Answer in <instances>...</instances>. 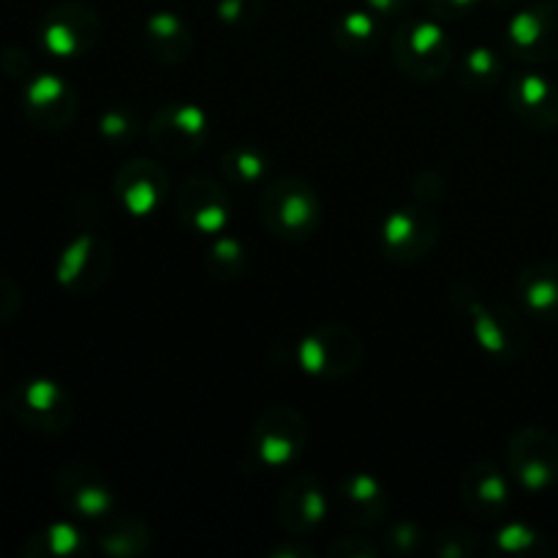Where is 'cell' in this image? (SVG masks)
Returning a JSON list of instances; mask_svg holds the SVG:
<instances>
[{"mask_svg":"<svg viewBox=\"0 0 558 558\" xmlns=\"http://www.w3.org/2000/svg\"><path fill=\"white\" fill-rule=\"evenodd\" d=\"M450 303L466 319L472 338L483 349L485 357L496 365L521 363L529 349L526 314L507 303H494L474 283H456Z\"/></svg>","mask_w":558,"mask_h":558,"instance_id":"6da1fadb","label":"cell"},{"mask_svg":"<svg viewBox=\"0 0 558 558\" xmlns=\"http://www.w3.org/2000/svg\"><path fill=\"white\" fill-rule=\"evenodd\" d=\"M259 221L267 234L281 243L298 245L314 238L322 227L319 191L300 174H281L262 185Z\"/></svg>","mask_w":558,"mask_h":558,"instance_id":"7a4b0ae2","label":"cell"},{"mask_svg":"<svg viewBox=\"0 0 558 558\" xmlns=\"http://www.w3.org/2000/svg\"><path fill=\"white\" fill-rule=\"evenodd\" d=\"M392 63L407 80L430 85L445 80L456 63V47L436 16H407L390 36Z\"/></svg>","mask_w":558,"mask_h":558,"instance_id":"3957f363","label":"cell"},{"mask_svg":"<svg viewBox=\"0 0 558 558\" xmlns=\"http://www.w3.org/2000/svg\"><path fill=\"white\" fill-rule=\"evenodd\" d=\"M363 354V338L341 322H327V325L314 327L298 343V365L311 379H347L360 368Z\"/></svg>","mask_w":558,"mask_h":558,"instance_id":"277c9868","label":"cell"},{"mask_svg":"<svg viewBox=\"0 0 558 558\" xmlns=\"http://www.w3.org/2000/svg\"><path fill=\"white\" fill-rule=\"evenodd\" d=\"M308 447V423L289 403H272L256 414L248 434V450L265 469H287Z\"/></svg>","mask_w":558,"mask_h":558,"instance_id":"5b68a950","label":"cell"},{"mask_svg":"<svg viewBox=\"0 0 558 558\" xmlns=\"http://www.w3.org/2000/svg\"><path fill=\"white\" fill-rule=\"evenodd\" d=\"M441 238V221L428 205L407 202L387 213L379 229V251L398 267L417 265L428 259Z\"/></svg>","mask_w":558,"mask_h":558,"instance_id":"8992f818","label":"cell"},{"mask_svg":"<svg viewBox=\"0 0 558 558\" xmlns=\"http://www.w3.org/2000/svg\"><path fill=\"white\" fill-rule=\"evenodd\" d=\"M104 22L93 5L82 0H63L47 9L38 20V44L54 60H80L101 41Z\"/></svg>","mask_w":558,"mask_h":558,"instance_id":"52a82bcc","label":"cell"},{"mask_svg":"<svg viewBox=\"0 0 558 558\" xmlns=\"http://www.w3.org/2000/svg\"><path fill=\"white\" fill-rule=\"evenodd\" d=\"M114 270V248L96 227H82L60 251L54 278L74 298H87L109 281Z\"/></svg>","mask_w":558,"mask_h":558,"instance_id":"ba28073f","label":"cell"},{"mask_svg":"<svg viewBox=\"0 0 558 558\" xmlns=\"http://www.w3.org/2000/svg\"><path fill=\"white\" fill-rule=\"evenodd\" d=\"M9 412L22 428L58 436L74 425L76 407L71 392L52 379H22L9 396Z\"/></svg>","mask_w":558,"mask_h":558,"instance_id":"9c48e42d","label":"cell"},{"mask_svg":"<svg viewBox=\"0 0 558 558\" xmlns=\"http://www.w3.org/2000/svg\"><path fill=\"white\" fill-rule=\"evenodd\" d=\"M507 472L518 488L539 496L558 488V439L548 428L523 425L507 441Z\"/></svg>","mask_w":558,"mask_h":558,"instance_id":"30bf717a","label":"cell"},{"mask_svg":"<svg viewBox=\"0 0 558 558\" xmlns=\"http://www.w3.org/2000/svg\"><path fill=\"white\" fill-rule=\"evenodd\" d=\"M172 207L178 221L189 232L205 234V238H218L229 232L234 221L232 194L227 185L218 183L210 174H191L174 189Z\"/></svg>","mask_w":558,"mask_h":558,"instance_id":"8fae6325","label":"cell"},{"mask_svg":"<svg viewBox=\"0 0 558 558\" xmlns=\"http://www.w3.org/2000/svg\"><path fill=\"white\" fill-rule=\"evenodd\" d=\"M147 142L167 158H191L210 140V118L199 104L169 101L150 114Z\"/></svg>","mask_w":558,"mask_h":558,"instance_id":"7c38bea8","label":"cell"},{"mask_svg":"<svg viewBox=\"0 0 558 558\" xmlns=\"http://www.w3.org/2000/svg\"><path fill=\"white\" fill-rule=\"evenodd\" d=\"M505 52L532 65L558 60V0H537L518 11L507 22Z\"/></svg>","mask_w":558,"mask_h":558,"instance_id":"4fadbf2b","label":"cell"},{"mask_svg":"<svg viewBox=\"0 0 558 558\" xmlns=\"http://www.w3.org/2000/svg\"><path fill=\"white\" fill-rule=\"evenodd\" d=\"M54 496L69 515L101 523L114 515V490L96 466L69 461L54 474Z\"/></svg>","mask_w":558,"mask_h":558,"instance_id":"5bb4252c","label":"cell"},{"mask_svg":"<svg viewBox=\"0 0 558 558\" xmlns=\"http://www.w3.org/2000/svg\"><path fill=\"white\" fill-rule=\"evenodd\" d=\"M112 191L120 207L134 218L156 216L172 199L167 167L147 156H134L120 163L112 180Z\"/></svg>","mask_w":558,"mask_h":558,"instance_id":"9a60e30c","label":"cell"},{"mask_svg":"<svg viewBox=\"0 0 558 558\" xmlns=\"http://www.w3.org/2000/svg\"><path fill=\"white\" fill-rule=\"evenodd\" d=\"M22 112L33 129L60 134L80 114V93L58 74H36L22 85Z\"/></svg>","mask_w":558,"mask_h":558,"instance_id":"2e32d148","label":"cell"},{"mask_svg":"<svg viewBox=\"0 0 558 558\" xmlns=\"http://www.w3.org/2000/svg\"><path fill=\"white\" fill-rule=\"evenodd\" d=\"M505 104L512 120L534 134L558 129V85L537 71H521L505 82Z\"/></svg>","mask_w":558,"mask_h":558,"instance_id":"e0dca14e","label":"cell"},{"mask_svg":"<svg viewBox=\"0 0 558 558\" xmlns=\"http://www.w3.org/2000/svg\"><path fill=\"white\" fill-rule=\"evenodd\" d=\"M327 490L316 474H298L278 496V523L292 537H308L327 521Z\"/></svg>","mask_w":558,"mask_h":558,"instance_id":"ac0fdd59","label":"cell"},{"mask_svg":"<svg viewBox=\"0 0 558 558\" xmlns=\"http://www.w3.org/2000/svg\"><path fill=\"white\" fill-rule=\"evenodd\" d=\"M461 501L480 521H505L512 494L507 474L490 461H474L461 474Z\"/></svg>","mask_w":558,"mask_h":558,"instance_id":"d6986e66","label":"cell"},{"mask_svg":"<svg viewBox=\"0 0 558 558\" xmlns=\"http://www.w3.org/2000/svg\"><path fill=\"white\" fill-rule=\"evenodd\" d=\"M338 512L354 529H374L390 515V494L368 472H352L338 483Z\"/></svg>","mask_w":558,"mask_h":558,"instance_id":"ffe728a7","label":"cell"},{"mask_svg":"<svg viewBox=\"0 0 558 558\" xmlns=\"http://www.w3.org/2000/svg\"><path fill=\"white\" fill-rule=\"evenodd\" d=\"M512 294L526 319L558 325V262H534L523 267L512 283Z\"/></svg>","mask_w":558,"mask_h":558,"instance_id":"44dd1931","label":"cell"},{"mask_svg":"<svg viewBox=\"0 0 558 558\" xmlns=\"http://www.w3.org/2000/svg\"><path fill=\"white\" fill-rule=\"evenodd\" d=\"M142 44L161 65H183L194 52V31L174 11H156L142 25Z\"/></svg>","mask_w":558,"mask_h":558,"instance_id":"7402d4cb","label":"cell"},{"mask_svg":"<svg viewBox=\"0 0 558 558\" xmlns=\"http://www.w3.org/2000/svg\"><path fill=\"white\" fill-rule=\"evenodd\" d=\"M385 16L371 11L368 5L343 11L336 20V25H332V44H336V49L343 54H354V58L376 52L381 41H385Z\"/></svg>","mask_w":558,"mask_h":558,"instance_id":"603a6c76","label":"cell"},{"mask_svg":"<svg viewBox=\"0 0 558 558\" xmlns=\"http://www.w3.org/2000/svg\"><path fill=\"white\" fill-rule=\"evenodd\" d=\"M96 548L112 558H142L153 548V529L136 515H109L98 523Z\"/></svg>","mask_w":558,"mask_h":558,"instance_id":"cb8c5ba5","label":"cell"},{"mask_svg":"<svg viewBox=\"0 0 558 558\" xmlns=\"http://www.w3.org/2000/svg\"><path fill=\"white\" fill-rule=\"evenodd\" d=\"M272 161L259 145H229L221 153V174L232 189H254V185H265L267 174H270Z\"/></svg>","mask_w":558,"mask_h":558,"instance_id":"d4e9b609","label":"cell"},{"mask_svg":"<svg viewBox=\"0 0 558 558\" xmlns=\"http://www.w3.org/2000/svg\"><path fill=\"white\" fill-rule=\"evenodd\" d=\"M488 554L499 558H545L554 554V545L539 529L523 521H507L490 534Z\"/></svg>","mask_w":558,"mask_h":558,"instance_id":"484cf974","label":"cell"},{"mask_svg":"<svg viewBox=\"0 0 558 558\" xmlns=\"http://www.w3.org/2000/svg\"><path fill=\"white\" fill-rule=\"evenodd\" d=\"M501 74H505V65H501L499 52L494 47H480L466 49L458 60V71H456V80L458 87L469 96H483V93L494 90L499 85Z\"/></svg>","mask_w":558,"mask_h":558,"instance_id":"4316f807","label":"cell"},{"mask_svg":"<svg viewBox=\"0 0 558 558\" xmlns=\"http://www.w3.org/2000/svg\"><path fill=\"white\" fill-rule=\"evenodd\" d=\"M87 554V537L74 523H49L25 539L22 556L27 558H80Z\"/></svg>","mask_w":558,"mask_h":558,"instance_id":"83f0119b","label":"cell"},{"mask_svg":"<svg viewBox=\"0 0 558 558\" xmlns=\"http://www.w3.org/2000/svg\"><path fill=\"white\" fill-rule=\"evenodd\" d=\"M205 267L218 283H234L248 270V251L232 234H218L213 238L210 248L205 254Z\"/></svg>","mask_w":558,"mask_h":558,"instance_id":"f1b7e54d","label":"cell"},{"mask_svg":"<svg viewBox=\"0 0 558 558\" xmlns=\"http://www.w3.org/2000/svg\"><path fill=\"white\" fill-rule=\"evenodd\" d=\"M147 129V120H142V114L131 107H109L104 109L101 118H98L96 131L104 142H109L112 147H125L134 145Z\"/></svg>","mask_w":558,"mask_h":558,"instance_id":"f546056e","label":"cell"},{"mask_svg":"<svg viewBox=\"0 0 558 558\" xmlns=\"http://www.w3.org/2000/svg\"><path fill=\"white\" fill-rule=\"evenodd\" d=\"M430 554L439 558H474L483 550L480 534L466 526H445L430 539Z\"/></svg>","mask_w":558,"mask_h":558,"instance_id":"4dcf8cb0","label":"cell"},{"mask_svg":"<svg viewBox=\"0 0 558 558\" xmlns=\"http://www.w3.org/2000/svg\"><path fill=\"white\" fill-rule=\"evenodd\" d=\"M379 545H381V550L390 556H398V558L414 556L425 548V534L417 523L396 521L385 529Z\"/></svg>","mask_w":558,"mask_h":558,"instance_id":"1f68e13d","label":"cell"},{"mask_svg":"<svg viewBox=\"0 0 558 558\" xmlns=\"http://www.w3.org/2000/svg\"><path fill=\"white\" fill-rule=\"evenodd\" d=\"M265 14V0H216V16L227 27H254Z\"/></svg>","mask_w":558,"mask_h":558,"instance_id":"d6a6232c","label":"cell"},{"mask_svg":"<svg viewBox=\"0 0 558 558\" xmlns=\"http://www.w3.org/2000/svg\"><path fill=\"white\" fill-rule=\"evenodd\" d=\"M447 194V180L439 169L434 167H425L414 174L412 180V199L420 202V205H439Z\"/></svg>","mask_w":558,"mask_h":558,"instance_id":"836d02e7","label":"cell"},{"mask_svg":"<svg viewBox=\"0 0 558 558\" xmlns=\"http://www.w3.org/2000/svg\"><path fill=\"white\" fill-rule=\"evenodd\" d=\"M385 550L381 545L371 543L368 537H360V534H349V537L332 539L327 556L330 558H379Z\"/></svg>","mask_w":558,"mask_h":558,"instance_id":"e575fe53","label":"cell"},{"mask_svg":"<svg viewBox=\"0 0 558 558\" xmlns=\"http://www.w3.org/2000/svg\"><path fill=\"white\" fill-rule=\"evenodd\" d=\"M0 71H3L9 80H16L25 85L31 76H36V69H33V58L20 47H9L0 54Z\"/></svg>","mask_w":558,"mask_h":558,"instance_id":"d590c367","label":"cell"},{"mask_svg":"<svg viewBox=\"0 0 558 558\" xmlns=\"http://www.w3.org/2000/svg\"><path fill=\"white\" fill-rule=\"evenodd\" d=\"M425 9H428L430 16L441 22H458V20H466L469 14L477 11V5L483 0H423Z\"/></svg>","mask_w":558,"mask_h":558,"instance_id":"8d00e7d4","label":"cell"},{"mask_svg":"<svg viewBox=\"0 0 558 558\" xmlns=\"http://www.w3.org/2000/svg\"><path fill=\"white\" fill-rule=\"evenodd\" d=\"M20 308H22L20 287H16L14 278H9L0 272V325H5V322L14 319V316L20 314Z\"/></svg>","mask_w":558,"mask_h":558,"instance_id":"74e56055","label":"cell"},{"mask_svg":"<svg viewBox=\"0 0 558 558\" xmlns=\"http://www.w3.org/2000/svg\"><path fill=\"white\" fill-rule=\"evenodd\" d=\"M270 558H316V550L303 543V537H289V543L278 545Z\"/></svg>","mask_w":558,"mask_h":558,"instance_id":"f35d334b","label":"cell"},{"mask_svg":"<svg viewBox=\"0 0 558 558\" xmlns=\"http://www.w3.org/2000/svg\"><path fill=\"white\" fill-rule=\"evenodd\" d=\"M371 11H376L379 16H403L412 5V0H365Z\"/></svg>","mask_w":558,"mask_h":558,"instance_id":"ab89813d","label":"cell"},{"mask_svg":"<svg viewBox=\"0 0 558 558\" xmlns=\"http://www.w3.org/2000/svg\"><path fill=\"white\" fill-rule=\"evenodd\" d=\"M0 425H3V407H0Z\"/></svg>","mask_w":558,"mask_h":558,"instance_id":"60d3db41","label":"cell"},{"mask_svg":"<svg viewBox=\"0 0 558 558\" xmlns=\"http://www.w3.org/2000/svg\"><path fill=\"white\" fill-rule=\"evenodd\" d=\"M0 365H3V354H0Z\"/></svg>","mask_w":558,"mask_h":558,"instance_id":"b9f144b4","label":"cell"}]
</instances>
